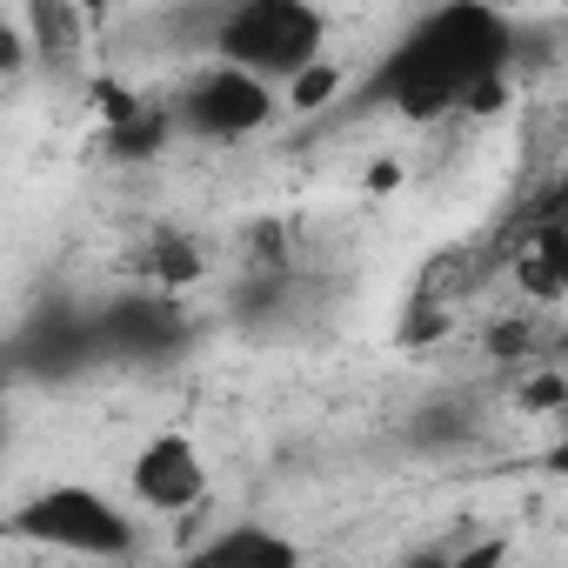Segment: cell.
Masks as SVG:
<instances>
[{"mask_svg":"<svg viewBox=\"0 0 568 568\" xmlns=\"http://www.w3.org/2000/svg\"><path fill=\"white\" fill-rule=\"evenodd\" d=\"M515 61V21L481 0H455L422 21L368 68L355 88L362 108H388L402 121H442V114H495L501 81Z\"/></svg>","mask_w":568,"mask_h":568,"instance_id":"obj_1","label":"cell"},{"mask_svg":"<svg viewBox=\"0 0 568 568\" xmlns=\"http://www.w3.org/2000/svg\"><path fill=\"white\" fill-rule=\"evenodd\" d=\"M207 54L221 68L254 74L261 88L302 81L308 68L328 61V14L308 8V0H234V8L214 14Z\"/></svg>","mask_w":568,"mask_h":568,"instance_id":"obj_2","label":"cell"},{"mask_svg":"<svg viewBox=\"0 0 568 568\" xmlns=\"http://www.w3.org/2000/svg\"><path fill=\"white\" fill-rule=\"evenodd\" d=\"M8 541L48 548V555H74V561H128L141 548V521L94 481H48L28 501H14V515L0 521Z\"/></svg>","mask_w":568,"mask_h":568,"instance_id":"obj_3","label":"cell"},{"mask_svg":"<svg viewBox=\"0 0 568 568\" xmlns=\"http://www.w3.org/2000/svg\"><path fill=\"white\" fill-rule=\"evenodd\" d=\"M174 134H194V141H247V134H261L274 114H281V101H274V88H261L254 74H241V68H221V61H207L181 94H174Z\"/></svg>","mask_w":568,"mask_h":568,"instance_id":"obj_4","label":"cell"},{"mask_svg":"<svg viewBox=\"0 0 568 568\" xmlns=\"http://www.w3.org/2000/svg\"><path fill=\"white\" fill-rule=\"evenodd\" d=\"M207 481H214V468H207V455H201V442L187 428L148 435L134 448V462H128V488H134V501L148 515H187V508H201Z\"/></svg>","mask_w":568,"mask_h":568,"instance_id":"obj_5","label":"cell"},{"mask_svg":"<svg viewBox=\"0 0 568 568\" xmlns=\"http://www.w3.org/2000/svg\"><path fill=\"white\" fill-rule=\"evenodd\" d=\"M168 568H308V555H302V541L288 528H274V521H227L207 541L181 548Z\"/></svg>","mask_w":568,"mask_h":568,"instance_id":"obj_6","label":"cell"},{"mask_svg":"<svg viewBox=\"0 0 568 568\" xmlns=\"http://www.w3.org/2000/svg\"><path fill=\"white\" fill-rule=\"evenodd\" d=\"M168 141H174V114H168V108H154V101H141L134 114L108 121V134H101V148H108L114 161H154Z\"/></svg>","mask_w":568,"mask_h":568,"instance_id":"obj_7","label":"cell"},{"mask_svg":"<svg viewBox=\"0 0 568 568\" xmlns=\"http://www.w3.org/2000/svg\"><path fill=\"white\" fill-rule=\"evenodd\" d=\"M141 274H148V281H161V288H187V281H201L207 267H201V247H194L187 234L154 227V234H148V247H141Z\"/></svg>","mask_w":568,"mask_h":568,"instance_id":"obj_8","label":"cell"},{"mask_svg":"<svg viewBox=\"0 0 568 568\" xmlns=\"http://www.w3.org/2000/svg\"><path fill=\"white\" fill-rule=\"evenodd\" d=\"M335 88H342V74H335V68L322 61V68H308L302 81H288V101H295V108H322V101H328Z\"/></svg>","mask_w":568,"mask_h":568,"instance_id":"obj_9","label":"cell"},{"mask_svg":"<svg viewBox=\"0 0 568 568\" xmlns=\"http://www.w3.org/2000/svg\"><path fill=\"white\" fill-rule=\"evenodd\" d=\"M0 68H21V41L8 28H0Z\"/></svg>","mask_w":568,"mask_h":568,"instance_id":"obj_10","label":"cell"}]
</instances>
